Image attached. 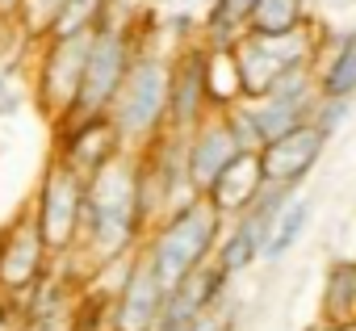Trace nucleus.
Instances as JSON below:
<instances>
[{
	"label": "nucleus",
	"mask_w": 356,
	"mask_h": 331,
	"mask_svg": "<svg viewBox=\"0 0 356 331\" xmlns=\"http://www.w3.org/2000/svg\"><path fill=\"white\" fill-rule=\"evenodd\" d=\"M143 239H147V223L138 206V151H122L109 168L88 177L80 243L67 256H84V281H88L109 264L130 260L143 248Z\"/></svg>",
	"instance_id": "f257e3e1"
},
{
	"label": "nucleus",
	"mask_w": 356,
	"mask_h": 331,
	"mask_svg": "<svg viewBox=\"0 0 356 331\" xmlns=\"http://www.w3.org/2000/svg\"><path fill=\"white\" fill-rule=\"evenodd\" d=\"M227 231V218L206 202L193 197L189 206H181L176 214H168L147 239H143V260L155 268V277L168 285V293L181 285L185 277H193L197 268H206L218 252V239Z\"/></svg>",
	"instance_id": "f03ea898"
},
{
	"label": "nucleus",
	"mask_w": 356,
	"mask_h": 331,
	"mask_svg": "<svg viewBox=\"0 0 356 331\" xmlns=\"http://www.w3.org/2000/svg\"><path fill=\"white\" fill-rule=\"evenodd\" d=\"M176 55V51H172ZM172 55L143 42L130 63V76L109 109L126 151H147L168 134V101H172Z\"/></svg>",
	"instance_id": "7ed1b4c3"
},
{
	"label": "nucleus",
	"mask_w": 356,
	"mask_h": 331,
	"mask_svg": "<svg viewBox=\"0 0 356 331\" xmlns=\"http://www.w3.org/2000/svg\"><path fill=\"white\" fill-rule=\"evenodd\" d=\"M138 17H118V5H113L109 17L97 26L92 51H88V63H84V80H80V97H76V109H72L67 122L109 118V109H113L126 76H130V63H134V55L147 42Z\"/></svg>",
	"instance_id": "20e7f679"
},
{
	"label": "nucleus",
	"mask_w": 356,
	"mask_h": 331,
	"mask_svg": "<svg viewBox=\"0 0 356 331\" xmlns=\"http://www.w3.org/2000/svg\"><path fill=\"white\" fill-rule=\"evenodd\" d=\"M97 34V30H92ZM92 34H76V38H47L34 51V67H30V92L38 101V109L63 126L76 109L80 97V80H84V63L92 51Z\"/></svg>",
	"instance_id": "39448f33"
},
{
	"label": "nucleus",
	"mask_w": 356,
	"mask_h": 331,
	"mask_svg": "<svg viewBox=\"0 0 356 331\" xmlns=\"http://www.w3.org/2000/svg\"><path fill=\"white\" fill-rule=\"evenodd\" d=\"M84 189H88V181H84L80 172H72L63 159H51L47 172H42V181H38V193H34V202H30L34 223H38V231H42V239H47L55 264L80 243Z\"/></svg>",
	"instance_id": "423d86ee"
},
{
	"label": "nucleus",
	"mask_w": 356,
	"mask_h": 331,
	"mask_svg": "<svg viewBox=\"0 0 356 331\" xmlns=\"http://www.w3.org/2000/svg\"><path fill=\"white\" fill-rule=\"evenodd\" d=\"M51 268H55V256H51V248H47V239L34 223V210L26 206L17 218H9L0 227V293L22 298Z\"/></svg>",
	"instance_id": "0eeeda50"
},
{
	"label": "nucleus",
	"mask_w": 356,
	"mask_h": 331,
	"mask_svg": "<svg viewBox=\"0 0 356 331\" xmlns=\"http://www.w3.org/2000/svg\"><path fill=\"white\" fill-rule=\"evenodd\" d=\"M214 113L206 92V42L176 47L172 55V101H168V134H193Z\"/></svg>",
	"instance_id": "6e6552de"
},
{
	"label": "nucleus",
	"mask_w": 356,
	"mask_h": 331,
	"mask_svg": "<svg viewBox=\"0 0 356 331\" xmlns=\"http://www.w3.org/2000/svg\"><path fill=\"white\" fill-rule=\"evenodd\" d=\"M248 105H252V118H256V126L264 134V147H268L273 138H281V134L310 122V113L318 105V76H314V67L289 72V76H281V84L268 97L248 101Z\"/></svg>",
	"instance_id": "1a4fd4ad"
},
{
	"label": "nucleus",
	"mask_w": 356,
	"mask_h": 331,
	"mask_svg": "<svg viewBox=\"0 0 356 331\" xmlns=\"http://www.w3.org/2000/svg\"><path fill=\"white\" fill-rule=\"evenodd\" d=\"M163 306H168V285L155 277V268L138 252L122 289L109 298V331H155L163 318Z\"/></svg>",
	"instance_id": "9d476101"
},
{
	"label": "nucleus",
	"mask_w": 356,
	"mask_h": 331,
	"mask_svg": "<svg viewBox=\"0 0 356 331\" xmlns=\"http://www.w3.org/2000/svg\"><path fill=\"white\" fill-rule=\"evenodd\" d=\"M126 151L118 126L109 118H92V122H63L55 126V159H63L72 172H80L84 181L97 177L101 168Z\"/></svg>",
	"instance_id": "9b49d317"
},
{
	"label": "nucleus",
	"mask_w": 356,
	"mask_h": 331,
	"mask_svg": "<svg viewBox=\"0 0 356 331\" xmlns=\"http://www.w3.org/2000/svg\"><path fill=\"white\" fill-rule=\"evenodd\" d=\"M327 143H331V138H327L323 130H314L310 122L298 126V130H289V134H281V138H273V143L260 151L264 181H268V185H293V189H302L306 177L323 163Z\"/></svg>",
	"instance_id": "f8f14e48"
},
{
	"label": "nucleus",
	"mask_w": 356,
	"mask_h": 331,
	"mask_svg": "<svg viewBox=\"0 0 356 331\" xmlns=\"http://www.w3.org/2000/svg\"><path fill=\"white\" fill-rule=\"evenodd\" d=\"M239 155H243V151H239V143H235L227 118H222V113H210L193 134H185V163H189L193 193L206 197V193L218 185V177L231 168Z\"/></svg>",
	"instance_id": "ddd939ff"
},
{
	"label": "nucleus",
	"mask_w": 356,
	"mask_h": 331,
	"mask_svg": "<svg viewBox=\"0 0 356 331\" xmlns=\"http://www.w3.org/2000/svg\"><path fill=\"white\" fill-rule=\"evenodd\" d=\"M314 76H318V97L356 101V22L343 30H327Z\"/></svg>",
	"instance_id": "4468645a"
},
{
	"label": "nucleus",
	"mask_w": 356,
	"mask_h": 331,
	"mask_svg": "<svg viewBox=\"0 0 356 331\" xmlns=\"http://www.w3.org/2000/svg\"><path fill=\"white\" fill-rule=\"evenodd\" d=\"M264 168H260V155H239L231 168L218 177V185L206 193V202L231 223V218H239L243 210H252V202L264 193Z\"/></svg>",
	"instance_id": "2eb2a0df"
},
{
	"label": "nucleus",
	"mask_w": 356,
	"mask_h": 331,
	"mask_svg": "<svg viewBox=\"0 0 356 331\" xmlns=\"http://www.w3.org/2000/svg\"><path fill=\"white\" fill-rule=\"evenodd\" d=\"M206 92H210L214 113H231L235 105L248 101L235 47H206Z\"/></svg>",
	"instance_id": "dca6fc26"
},
{
	"label": "nucleus",
	"mask_w": 356,
	"mask_h": 331,
	"mask_svg": "<svg viewBox=\"0 0 356 331\" xmlns=\"http://www.w3.org/2000/svg\"><path fill=\"white\" fill-rule=\"evenodd\" d=\"M314 210H318V197H314V193H298V197L281 210V218H277V227H273V235H268V248H264V264H281V260L302 243V235H306L310 223H314Z\"/></svg>",
	"instance_id": "f3484780"
},
{
	"label": "nucleus",
	"mask_w": 356,
	"mask_h": 331,
	"mask_svg": "<svg viewBox=\"0 0 356 331\" xmlns=\"http://www.w3.org/2000/svg\"><path fill=\"white\" fill-rule=\"evenodd\" d=\"M318 314L348 327L356 323V260H335L323 277V293H318Z\"/></svg>",
	"instance_id": "a211bd4d"
},
{
	"label": "nucleus",
	"mask_w": 356,
	"mask_h": 331,
	"mask_svg": "<svg viewBox=\"0 0 356 331\" xmlns=\"http://www.w3.org/2000/svg\"><path fill=\"white\" fill-rule=\"evenodd\" d=\"M256 0H210V9L202 17V42L206 47H239L248 34Z\"/></svg>",
	"instance_id": "6ab92c4d"
},
{
	"label": "nucleus",
	"mask_w": 356,
	"mask_h": 331,
	"mask_svg": "<svg viewBox=\"0 0 356 331\" xmlns=\"http://www.w3.org/2000/svg\"><path fill=\"white\" fill-rule=\"evenodd\" d=\"M310 22H314V17H310V0H256L252 22H248V34L281 38V34L306 30Z\"/></svg>",
	"instance_id": "aec40b11"
},
{
	"label": "nucleus",
	"mask_w": 356,
	"mask_h": 331,
	"mask_svg": "<svg viewBox=\"0 0 356 331\" xmlns=\"http://www.w3.org/2000/svg\"><path fill=\"white\" fill-rule=\"evenodd\" d=\"M256 260H264V235H256V231L243 227V223H227V231H222V239H218V252H214L218 273L235 281V277L248 273Z\"/></svg>",
	"instance_id": "412c9836"
},
{
	"label": "nucleus",
	"mask_w": 356,
	"mask_h": 331,
	"mask_svg": "<svg viewBox=\"0 0 356 331\" xmlns=\"http://www.w3.org/2000/svg\"><path fill=\"white\" fill-rule=\"evenodd\" d=\"M113 9V0H67L51 38H76V34H92Z\"/></svg>",
	"instance_id": "4be33fe9"
},
{
	"label": "nucleus",
	"mask_w": 356,
	"mask_h": 331,
	"mask_svg": "<svg viewBox=\"0 0 356 331\" xmlns=\"http://www.w3.org/2000/svg\"><path fill=\"white\" fill-rule=\"evenodd\" d=\"M63 5H67V0H22V5H17V34L30 47L47 42L55 22H59V13H63Z\"/></svg>",
	"instance_id": "5701e85b"
},
{
	"label": "nucleus",
	"mask_w": 356,
	"mask_h": 331,
	"mask_svg": "<svg viewBox=\"0 0 356 331\" xmlns=\"http://www.w3.org/2000/svg\"><path fill=\"white\" fill-rule=\"evenodd\" d=\"M352 113H356V101H348V97H318V105L310 113V126L323 130L327 138H335L352 122Z\"/></svg>",
	"instance_id": "b1692460"
},
{
	"label": "nucleus",
	"mask_w": 356,
	"mask_h": 331,
	"mask_svg": "<svg viewBox=\"0 0 356 331\" xmlns=\"http://www.w3.org/2000/svg\"><path fill=\"white\" fill-rule=\"evenodd\" d=\"M227 118V126H231V134H235V143H239V151L243 155H260L264 151V134H260V126H256V118H252V105L243 101V105H235L231 113H222Z\"/></svg>",
	"instance_id": "393cba45"
},
{
	"label": "nucleus",
	"mask_w": 356,
	"mask_h": 331,
	"mask_svg": "<svg viewBox=\"0 0 356 331\" xmlns=\"http://www.w3.org/2000/svg\"><path fill=\"white\" fill-rule=\"evenodd\" d=\"M26 97H30V84L17 80V63H5V67H0V122L17 118Z\"/></svg>",
	"instance_id": "a878e982"
},
{
	"label": "nucleus",
	"mask_w": 356,
	"mask_h": 331,
	"mask_svg": "<svg viewBox=\"0 0 356 331\" xmlns=\"http://www.w3.org/2000/svg\"><path fill=\"white\" fill-rule=\"evenodd\" d=\"M0 331H17V323H13V310H9V298L0 293Z\"/></svg>",
	"instance_id": "bb28decb"
},
{
	"label": "nucleus",
	"mask_w": 356,
	"mask_h": 331,
	"mask_svg": "<svg viewBox=\"0 0 356 331\" xmlns=\"http://www.w3.org/2000/svg\"><path fill=\"white\" fill-rule=\"evenodd\" d=\"M302 331H343V327H339V323H331V318H323V314H318V318H314V323H310V327H302Z\"/></svg>",
	"instance_id": "cd10ccee"
},
{
	"label": "nucleus",
	"mask_w": 356,
	"mask_h": 331,
	"mask_svg": "<svg viewBox=\"0 0 356 331\" xmlns=\"http://www.w3.org/2000/svg\"><path fill=\"white\" fill-rule=\"evenodd\" d=\"M147 5H189V0H147Z\"/></svg>",
	"instance_id": "c85d7f7f"
},
{
	"label": "nucleus",
	"mask_w": 356,
	"mask_h": 331,
	"mask_svg": "<svg viewBox=\"0 0 356 331\" xmlns=\"http://www.w3.org/2000/svg\"><path fill=\"white\" fill-rule=\"evenodd\" d=\"M343 331H356V323H348V327H343Z\"/></svg>",
	"instance_id": "c756f323"
}]
</instances>
